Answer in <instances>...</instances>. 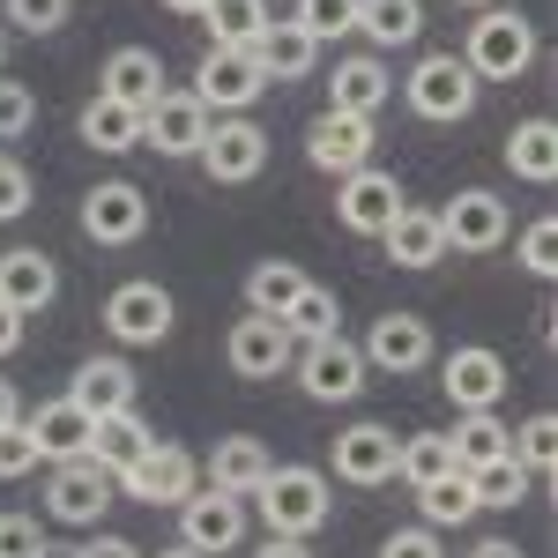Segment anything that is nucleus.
I'll return each mask as SVG.
<instances>
[{"instance_id": "nucleus-1", "label": "nucleus", "mask_w": 558, "mask_h": 558, "mask_svg": "<svg viewBox=\"0 0 558 558\" xmlns=\"http://www.w3.org/2000/svg\"><path fill=\"white\" fill-rule=\"evenodd\" d=\"M260 521H268V536H291V544H313L328 514H336V492H328V476L305 470V462H276V470L260 476L254 492Z\"/></svg>"}, {"instance_id": "nucleus-2", "label": "nucleus", "mask_w": 558, "mask_h": 558, "mask_svg": "<svg viewBox=\"0 0 558 558\" xmlns=\"http://www.w3.org/2000/svg\"><path fill=\"white\" fill-rule=\"evenodd\" d=\"M529 60H536V23L521 8H476L470 38H462V68L476 83H514L529 75Z\"/></svg>"}, {"instance_id": "nucleus-3", "label": "nucleus", "mask_w": 558, "mask_h": 558, "mask_svg": "<svg viewBox=\"0 0 558 558\" xmlns=\"http://www.w3.org/2000/svg\"><path fill=\"white\" fill-rule=\"evenodd\" d=\"M112 492L120 499H142V507H179V499L202 492V462L186 447H172V439H149V454L112 476Z\"/></svg>"}, {"instance_id": "nucleus-4", "label": "nucleus", "mask_w": 558, "mask_h": 558, "mask_svg": "<svg viewBox=\"0 0 558 558\" xmlns=\"http://www.w3.org/2000/svg\"><path fill=\"white\" fill-rule=\"evenodd\" d=\"M402 97H410V112H417V120H470L476 97H484V83L462 68V52H425V60L410 68Z\"/></svg>"}, {"instance_id": "nucleus-5", "label": "nucleus", "mask_w": 558, "mask_h": 558, "mask_svg": "<svg viewBox=\"0 0 558 558\" xmlns=\"http://www.w3.org/2000/svg\"><path fill=\"white\" fill-rule=\"evenodd\" d=\"M439 387H447L454 417H470V410H499L507 387H514V373H507V357L492 343H454L447 365H439Z\"/></svg>"}, {"instance_id": "nucleus-6", "label": "nucleus", "mask_w": 558, "mask_h": 558, "mask_svg": "<svg viewBox=\"0 0 558 558\" xmlns=\"http://www.w3.org/2000/svg\"><path fill=\"white\" fill-rule=\"evenodd\" d=\"M439 216V239L454 246V254H499L507 239H514V216H507V202L492 194V186H462Z\"/></svg>"}, {"instance_id": "nucleus-7", "label": "nucleus", "mask_w": 558, "mask_h": 558, "mask_svg": "<svg viewBox=\"0 0 558 558\" xmlns=\"http://www.w3.org/2000/svg\"><path fill=\"white\" fill-rule=\"evenodd\" d=\"M172 320H179L172 291H165V283H149V276H128V283L105 299V328H112V343H128V350L165 343V336H172Z\"/></svg>"}, {"instance_id": "nucleus-8", "label": "nucleus", "mask_w": 558, "mask_h": 558, "mask_svg": "<svg viewBox=\"0 0 558 558\" xmlns=\"http://www.w3.org/2000/svg\"><path fill=\"white\" fill-rule=\"evenodd\" d=\"M291 373H299L305 402H357L365 395V357H357V343H343V336H328V343H299L291 350Z\"/></svg>"}, {"instance_id": "nucleus-9", "label": "nucleus", "mask_w": 558, "mask_h": 558, "mask_svg": "<svg viewBox=\"0 0 558 558\" xmlns=\"http://www.w3.org/2000/svg\"><path fill=\"white\" fill-rule=\"evenodd\" d=\"M260 68L254 52H239V45H209L202 60H194V97H202V112H223V120H239L246 105L260 97Z\"/></svg>"}, {"instance_id": "nucleus-10", "label": "nucleus", "mask_w": 558, "mask_h": 558, "mask_svg": "<svg viewBox=\"0 0 558 558\" xmlns=\"http://www.w3.org/2000/svg\"><path fill=\"white\" fill-rule=\"evenodd\" d=\"M149 231V194L134 179H97L83 194V239L89 246H134Z\"/></svg>"}, {"instance_id": "nucleus-11", "label": "nucleus", "mask_w": 558, "mask_h": 558, "mask_svg": "<svg viewBox=\"0 0 558 558\" xmlns=\"http://www.w3.org/2000/svg\"><path fill=\"white\" fill-rule=\"evenodd\" d=\"M105 507H112V476L97 470V462H52V476H45V514L60 521V529H97L105 521Z\"/></svg>"}, {"instance_id": "nucleus-12", "label": "nucleus", "mask_w": 558, "mask_h": 558, "mask_svg": "<svg viewBox=\"0 0 558 558\" xmlns=\"http://www.w3.org/2000/svg\"><path fill=\"white\" fill-rule=\"evenodd\" d=\"M202 172L216 186H254L268 172V134L239 112V120H209V142H202Z\"/></svg>"}, {"instance_id": "nucleus-13", "label": "nucleus", "mask_w": 558, "mask_h": 558, "mask_svg": "<svg viewBox=\"0 0 558 558\" xmlns=\"http://www.w3.org/2000/svg\"><path fill=\"white\" fill-rule=\"evenodd\" d=\"M373 142H380V128L373 120H350V112H320L313 128H305V165L328 179H350L373 165Z\"/></svg>"}, {"instance_id": "nucleus-14", "label": "nucleus", "mask_w": 558, "mask_h": 558, "mask_svg": "<svg viewBox=\"0 0 558 558\" xmlns=\"http://www.w3.org/2000/svg\"><path fill=\"white\" fill-rule=\"evenodd\" d=\"M357 357H365V373H425L432 365V320H417V313H380L373 328H365V343H357Z\"/></svg>"}, {"instance_id": "nucleus-15", "label": "nucleus", "mask_w": 558, "mask_h": 558, "mask_svg": "<svg viewBox=\"0 0 558 558\" xmlns=\"http://www.w3.org/2000/svg\"><path fill=\"white\" fill-rule=\"evenodd\" d=\"M239 536H246V499H231V492H194V499H179V544L202 558H223L239 551Z\"/></svg>"}, {"instance_id": "nucleus-16", "label": "nucleus", "mask_w": 558, "mask_h": 558, "mask_svg": "<svg viewBox=\"0 0 558 558\" xmlns=\"http://www.w3.org/2000/svg\"><path fill=\"white\" fill-rule=\"evenodd\" d=\"M202 142H209V112L194 89H165L142 112V149H157V157H202Z\"/></svg>"}, {"instance_id": "nucleus-17", "label": "nucleus", "mask_w": 558, "mask_h": 558, "mask_svg": "<svg viewBox=\"0 0 558 558\" xmlns=\"http://www.w3.org/2000/svg\"><path fill=\"white\" fill-rule=\"evenodd\" d=\"M395 209H402V179L380 172V165L336 179V216H343V231H357V239H380L387 223H395Z\"/></svg>"}, {"instance_id": "nucleus-18", "label": "nucleus", "mask_w": 558, "mask_h": 558, "mask_svg": "<svg viewBox=\"0 0 558 558\" xmlns=\"http://www.w3.org/2000/svg\"><path fill=\"white\" fill-rule=\"evenodd\" d=\"M395 425L380 417H357L350 432H336V476L357 484V492H373V484H395Z\"/></svg>"}, {"instance_id": "nucleus-19", "label": "nucleus", "mask_w": 558, "mask_h": 558, "mask_svg": "<svg viewBox=\"0 0 558 558\" xmlns=\"http://www.w3.org/2000/svg\"><path fill=\"white\" fill-rule=\"evenodd\" d=\"M223 365L239 373V380H276V373H291V336H283V320H231V336H223Z\"/></svg>"}, {"instance_id": "nucleus-20", "label": "nucleus", "mask_w": 558, "mask_h": 558, "mask_svg": "<svg viewBox=\"0 0 558 558\" xmlns=\"http://www.w3.org/2000/svg\"><path fill=\"white\" fill-rule=\"evenodd\" d=\"M60 299V260L45 254V246H8L0 254V305L8 313H45V305Z\"/></svg>"}, {"instance_id": "nucleus-21", "label": "nucleus", "mask_w": 558, "mask_h": 558, "mask_svg": "<svg viewBox=\"0 0 558 558\" xmlns=\"http://www.w3.org/2000/svg\"><path fill=\"white\" fill-rule=\"evenodd\" d=\"M395 97V75H387L380 52H350L328 75V112H350V120H380V105Z\"/></svg>"}, {"instance_id": "nucleus-22", "label": "nucleus", "mask_w": 558, "mask_h": 558, "mask_svg": "<svg viewBox=\"0 0 558 558\" xmlns=\"http://www.w3.org/2000/svg\"><path fill=\"white\" fill-rule=\"evenodd\" d=\"M68 402L83 410L89 425L134 410V365H128V357H83V365H75V380H68Z\"/></svg>"}, {"instance_id": "nucleus-23", "label": "nucleus", "mask_w": 558, "mask_h": 558, "mask_svg": "<svg viewBox=\"0 0 558 558\" xmlns=\"http://www.w3.org/2000/svg\"><path fill=\"white\" fill-rule=\"evenodd\" d=\"M97 97H120L134 112H149V105L165 97V52H157V45H120V52L105 60V75H97Z\"/></svg>"}, {"instance_id": "nucleus-24", "label": "nucleus", "mask_w": 558, "mask_h": 558, "mask_svg": "<svg viewBox=\"0 0 558 558\" xmlns=\"http://www.w3.org/2000/svg\"><path fill=\"white\" fill-rule=\"evenodd\" d=\"M246 52H254L260 83H305V75H313V60H320V45L305 38L291 15H268V31H260Z\"/></svg>"}, {"instance_id": "nucleus-25", "label": "nucleus", "mask_w": 558, "mask_h": 558, "mask_svg": "<svg viewBox=\"0 0 558 558\" xmlns=\"http://www.w3.org/2000/svg\"><path fill=\"white\" fill-rule=\"evenodd\" d=\"M268 470H276V462H268V447H260L254 432H231V439H216L209 462H202L209 492H231V499H254Z\"/></svg>"}, {"instance_id": "nucleus-26", "label": "nucleus", "mask_w": 558, "mask_h": 558, "mask_svg": "<svg viewBox=\"0 0 558 558\" xmlns=\"http://www.w3.org/2000/svg\"><path fill=\"white\" fill-rule=\"evenodd\" d=\"M380 246H387V260H395V268H439V260H447L439 216H432V209H410V202L395 209V223L380 231Z\"/></svg>"}, {"instance_id": "nucleus-27", "label": "nucleus", "mask_w": 558, "mask_h": 558, "mask_svg": "<svg viewBox=\"0 0 558 558\" xmlns=\"http://www.w3.org/2000/svg\"><path fill=\"white\" fill-rule=\"evenodd\" d=\"M447 454H454V470L507 462V454H514V425H507L499 410H470V417H454V432H447Z\"/></svg>"}, {"instance_id": "nucleus-28", "label": "nucleus", "mask_w": 558, "mask_h": 558, "mask_svg": "<svg viewBox=\"0 0 558 558\" xmlns=\"http://www.w3.org/2000/svg\"><path fill=\"white\" fill-rule=\"evenodd\" d=\"M75 134H83L97 157H128V149H142V112L120 105V97H89L83 120H75Z\"/></svg>"}, {"instance_id": "nucleus-29", "label": "nucleus", "mask_w": 558, "mask_h": 558, "mask_svg": "<svg viewBox=\"0 0 558 558\" xmlns=\"http://www.w3.org/2000/svg\"><path fill=\"white\" fill-rule=\"evenodd\" d=\"M31 439H38V462H83L89 454V417L60 395V402H45L38 417H23Z\"/></svg>"}, {"instance_id": "nucleus-30", "label": "nucleus", "mask_w": 558, "mask_h": 558, "mask_svg": "<svg viewBox=\"0 0 558 558\" xmlns=\"http://www.w3.org/2000/svg\"><path fill=\"white\" fill-rule=\"evenodd\" d=\"M149 439H157V432L142 425V410H120V417H97V425H89V462H97L105 476H120L128 462H142V454H149Z\"/></svg>"}, {"instance_id": "nucleus-31", "label": "nucleus", "mask_w": 558, "mask_h": 558, "mask_svg": "<svg viewBox=\"0 0 558 558\" xmlns=\"http://www.w3.org/2000/svg\"><path fill=\"white\" fill-rule=\"evenodd\" d=\"M357 31L373 38V52L425 38V0H357Z\"/></svg>"}, {"instance_id": "nucleus-32", "label": "nucleus", "mask_w": 558, "mask_h": 558, "mask_svg": "<svg viewBox=\"0 0 558 558\" xmlns=\"http://www.w3.org/2000/svg\"><path fill=\"white\" fill-rule=\"evenodd\" d=\"M299 291H305L299 260H254L246 268V313H260V320H283L299 305Z\"/></svg>"}, {"instance_id": "nucleus-33", "label": "nucleus", "mask_w": 558, "mask_h": 558, "mask_svg": "<svg viewBox=\"0 0 558 558\" xmlns=\"http://www.w3.org/2000/svg\"><path fill=\"white\" fill-rule=\"evenodd\" d=\"M507 172L529 179V186H551L558 179V128L551 120H521V128L507 134Z\"/></svg>"}, {"instance_id": "nucleus-34", "label": "nucleus", "mask_w": 558, "mask_h": 558, "mask_svg": "<svg viewBox=\"0 0 558 558\" xmlns=\"http://www.w3.org/2000/svg\"><path fill=\"white\" fill-rule=\"evenodd\" d=\"M283 336H291V350H299V343H328V336H343V305H336V291L305 283L299 305L283 313Z\"/></svg>"}, {"instance_id": "nucleus-35", "label": "nucleus", "mask_w": 558, "mask_h": 558, "mask_svg": "<svg viewBox=\"0 0 558 558\" xmlns=\"http://www.w3.org/2000/svg\"><path fill=\"white\" fill-rule=\"evenodd\" d=\"M395 476H402L410 492H425V484H439V476H454L447 432H410V439L395 447Z\"/></svg>"}, {"instance_id": "nucleus-36", "label": "nucleus", "mask_w": 558, "mask_h": 558, "mask_svg": "<svg viewBox=\"0 0 558 558\" xmlns=\"http://www.w3.org/2000/svg\"><path fill=\"white\" fill-rule=\"evenodd\" d=\"M202 23H209V45H239V52H246V45L268 31V0H209Z\"/></svg>"}, {"instance_id": "nucleus-37", "label": "nucleus", "mask_w": 558, "mask_h": 558, "mask_svg": "<svg viewBox=\"0 0 558 558\" xmlns=\"http://www.w3.org/2000/svg\"><path fill=\"white\" fill-rule=\"evenodd\" d=\"M462 476H470V499H476V507H499V514H514L521 499H529V484H536L514 454H507V462H484V470H462Z\"/></svg>"}, {"instance_id": "nucleus-38", "label": "nucleus", "mask_w": 558, "mask_h": 558, "mask_svg": "<svg viewBox=\"0 0 558 558\" xmlns=\"http://www.w3.org/2000/svg\"><path fill=\"white\" fill-rule=\"evenodd\" d=\"M470 514H476V499H470V476H462V470L417 492V521H425V529H462Z\"/></svg>"}, {"instance_id": "nucleus-39", "label": "nucleus", "mask_w": 558, "mask_h": 558, "mask_svg": "<svg viewBox=\"0 0 558 558\" xmlns=\"http://www.w3.org/2000/svg\"><path fill=\"white\" fill-rule=\"evenodd\" d=\"M291 23H299L313 45L350 38V31H357V0H299V8H291Z\"/></svg>"}, {"instance_id": "nucleus-40", "label": "nucleus", "mask_w": 558, "mask_h": 558, "mask_svg": "<svg viewBox=\"0 0 558 558\" xmlns=\"http://www.w3.org/2000/svg\"><path fill=\"white\" fill-rule=\"evenodd\" d=\"M514 462L529 476H551V462H558V417L551 410H536V417L514 432Z\"/></svg>"}, {"instance_id": "nucleus-41", "label": "nucleus", "mask_w": 558, "mask_h": 558, "mask_svg": "<svg viewBox=\"0 0 558 558\" xmlns=\"http://www.w3.org/2000/svg\"><path fill=\"white\" fill-rule=\"evenodd\" d=\"M521 268H529L536 283L558 276V216H536V223L521 231Z\"/></svg>"}, {"instance_id": "nucleus-42", "label": "nucleus", "mask_w": 558, "mask_h": 558, "mask_svg": "<svg viewBox=\"0 0 558 558\" xmlns=\"http://www.w3.org/2000/svg\"><path fill=\"white\" fill-rule=\"evenodd\" d=\"M31 128H38V97H31V83H8V75H0V142H23Z\"/></svg>"}, {"instance_id": "nucleus-43", "label": "nucleus", "mask_w": 558, "mask_h": 558, "mask_svg": "<svg viewBox=\"0 0 558 558\" xmlns=\"http://www.w3.org/2000/svg\"><path fill=\"white\" fill-rule=\"evenodd\" d=\"M31 470H38V439L15 417V425H0V484H15V476H31Z\"/></svg>"}, {"instance_id": "nucleus-44", "label": "nucleus", "mask_w": 558, "mask_h": 558, "mask_svg": "<svg viewBox=\"0 0 558 558\" xmlns=\"http://www.w3.org/2000/svg\"><path fill=\"white\" fill-rule=\"evenodd\" d=\"M0 8H8V23L31 31V38H52V31L68 23V0H0Z\"/></svg>"}, {"instance_id": "nucleus-45", "label": "nucleus", "mask_w": 558, "mask_h": 558, "mask_svg": "<svg viewBox=\"0 0 558 558\" xmlns=\"http://www.w3.org/2000/svg\"><path fill=\"white\" fill-rule=\"evenodd\" d=\"M0 558H45L38 514H0Z\"/></svg>"}, {"instance_id": "nucleus-46", "label": "nucleus", "mask_w": 558, "mask_h": 558, "mask_svg": "<svg viewBox=\"0 0 558 558\" xmlns=\"http://www.w3.org/2000/svg\"><path fill=\"white\" fill-rule=\"evenodd\" d=\"M23 209H31V172H23V165L0 149V223H15Z\"/></svg>"}, {"instance_id": "nucleus-47", "label": "nucleus", "mask_w": 558, "mask_h": 558, "mask_svg": "<svg viewBox=\"0 0 558 558\" xmlns=\"http://www.w3.org/2000/svg\"><path fill=\"white\" fill-rule=\"evenodd\" d=\"M380 558H447V551H439V529L417 521V529H395V536L380 544Z\"/></svg>"}, {"instance_id": "nucleus-48", "label": "nucleus", "mask_w": 558, "mask_h": 558, "mask_svg": "<svg viewBox=\"0 0 558 558\" xmlns=\"http://www.w3.org/2000/svg\"><path fill=\"white\" fill-rule=\"evenodd\" d=\"M83 558H149L142 544H128V536H89V544H75Z\"/></svg>"}, {"instance_id": "nucleus-49", "label": "nucleus", "mask_w": 558, "mask_h": 558, "mask_svg": "<svg viewBox=\"0 0 558 558\" xmlns=\"http://www.w3.org/2000/svg\"><path fill=\"white\" fill-rule=\"evenodd\" d=\"M15 350H23V313L0 305V357H15Z\"/></svg>"}, {"instance_id": "nucleus-50", "label": "nucleus", "mask_w": 558, "mask_h": 558, "mask_svg": "<svg viewBox=\"0 0 558 558\" xmlns=\"http://www.w3.org/2000/svg\"><path fill=\"white\" fill-rule=\"evenodd\" d=\"M470 558H521V544H514V536H484Z\"/></svg>"}, {"instance_id": "nucleus-51", "label": "nucleus", "mask_w": 558, "mask_h": 558, "mask_svg": "<svg viewBox=\"0 0 558 558\" xmlns=\"http://www.w3.org/2000/svg\"><path fill=\"white\" fill-rule=\"evenodd\" d=\"M254 558H313V551H305V544H291V536H268Z\"/></svg>"}, {"instance_id": "nucleus-52", "label": "nucleus", "mask_w": 558, "mask_h": 558, "mask_svg": "<svg viewBox=\"0 0 558 558\" xmlns=\"http://www.w3.org/2000/svg\"><path fill=\"white\" fill-rule=\"evenodd\" d=\"M23 417V395H15V380H0V425H15Z\"/></svg>"}, {"instance_id": "nucleus-53", "label": "nucleus", "mask_w": 558, "mask_h": 558, "mask_svg": "<svg viewBox=\"0 0 558 558\" xmlns=\"http://www.w3.org/2000/svg\"><path fill=\"white\" fill-rule=\"evenodd\" d=\"M165 8H172V15H202L209 0H165Z\"/></svg>"}, {"instance_id": "nucleus-54", "label": "nucleus", "mask_w": 558, "mask_h": 558, "mask_svg": "<svg viewBox=\"0 0 558 558\" xmlns=\"http://www.w3.org/2000/svg\"><path fill=\"white\" fill-rule=\"evenodd\" d=\"M45 558H83V551L75 544H45Z\"/></svg>"}, {"instance_id": "nucleus-55", "label": "nucleus", "mask_w": 558, "mask_h": 558, "mask_svg": "<svg viewBox=\"0 0 558 558\" xmlns=\"http://www.w3.org/2000/svg\"><path fill=\"white\" fill-rule=\"evenodd\" d=\"M157 558H202V551H186V544H172V551H157Z\"/></svg>"}, {"instance_id": "nucleus-56", "label": "nucleus", "mask_w": 558, "mask_h": 558, "mask_svg": "<svg viewBox=\"0 0 558 558\" xmlns=\"http://www.w3.org/2000/svg\"><path fill=\"white\" fill-rule=\"evenodd\" d=\"M454 8H499V0H454Z\"/></svg>"}, {"instance_id": "nucleus-57", "label": "nucleus", "mask_w": 558, "mask_h": 558, "mask_svg": "<svg viewBox=\"0 0 558 558\" xmlns=\"http://www.w3.org/2000/svg\"><path fill=\"white\" fill-rule=\"evenodd\" d=\"M0 75H8V31H0Z\"/></svg>"}]
</instances>
